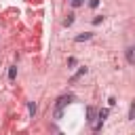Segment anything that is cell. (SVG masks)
I'll use <instances>...</instances> for the list:
<instances>
[{
    "mask_svg": "<svg viewBox=\"0 0 135 135\" xmlns=\"http://www.w3.org/2000/svg\"><path fill=\"white\" fill-rule=\"evenodd\" d=\"M72 101H74V95H61V97L57 99V105H55V118H61L63 108H65L68 103H72Z\"/></svg>",
    "mask_w": 135,
    "mask_h": 135,
    "instance_id": "6da1fadb",
    "label": "cell"
},
{
    "mask_svg": "<svg viewBox=\"0 0 135 135\" xmlns=\"http://www.w3.org/2000/svg\"><path fill=\"white\" fill-rule=\"evenodd\" d=\"M124 59L129 65H135V46H127L124 49Z\"/></svg>",
    "mask_w": 135,
    "mask_h": 135,
    "instance_id": "7a4b0ae2",
    "label": "cell"
},
{
    "mask_svg": "<svg viewBox=\"0 0 135 135\" xmlns=\"http://www.w3.org/2000/svg\"><path fill=\"white\" fill-rule=\"evenodd\" d=\"M36 110H38V108H36V103H34V101H27V112H30V116H32V118L36 116Z\"/></svg>",
    "mask_w": 135,
    "mask_h": 135,
    "instance_id": "8992f818",
    "label": "cell"
},
{
    "mask_svg": "<svg viewBox=\"0 0 135 135\" xmlns=\"http://www.w3.org/2000/svg\"><path fill=\"white\" fill-rule=\"evenodd\" d=\"M17 78V65H11L8 68V80H15Z\"/></svg>",
    "mask_w": 135,
    "mask_h": 135,
    "instance_id": "52a82bcc",
    "label": "cell"
},
{
    "mask_svg": "<svg viewBox=\"0 0 135 135\" xmlns=\"http://www.w3.org/2000/svg\"><path fill=\"white\" fill-rule=\"evenodd\" d=\"M95 114H97V112H95V108H91V105H89V108H86V116H89L86 120H89L91 124H93V120H95Z\"/></svg>",
    "mask_w": 135,
    "mask_h": 135,
    "instance_id": "5b68a950",
    "label": "cell"
},
{
    "mask_svg": "<svg viewBox=\"0 0 135 135\" xmlns=\"http://www.w3.org/2000/svg\"><path fill=\"white\" fill-rule=\"evenodd\" d=\"M72 23H74V13H70V15L63 19V25H65V27H68V25H72Z\"/></svg>",
    "mask_w": 135,
    "mask_h": 135,
    "instance_id": "ba28073f",
    "label": "cell"
},
{
    "mask_svg": "<svg viewBox=\"0 0 135 135\" xmlns=\"http://www.w3.org/2000/svg\"><path fill=\"white\" fill-rule=\"evenodd\" d=\"M86 72H89V68H84V65H82V68H80V70H78V72H76V74H74V76L70 78V82H76V80H78L80 76H84Z\"/></svg>",
    "mask_w": 135,
    "mask_h": 135,
    "instance_id": "277c9868",
    "label": "cell"
},
{
    "mask_svg": "<svg viewBox=\"0 0 135 135\" xmlns=\"http://www.w3.org/2000/svg\"><path fill=\"white\" fill-rule=\"evenodd\" d=\"M101 21H103V17H101V15H99V17H95V19H93V25H99V23H101Z\"/></svg>",
    "mask_w": 135,
    "mask_h": 135,
    "instance_id": "7c38bea8",
    "label": "cell"
},
{
    "mask_svg": "<svg viewBox=\"0 0 135 135\" xmlns=\"http://www.w3.org/2000/svg\"><path fill=\"white\" fill-rule=\"evenodd\" d=\"M108 114H110V110H108V108H103V110H99V120L103 122V120L108 118Z\"/></svg>",
    "mask_w": 135,
    "mask_h": 135,
    "instance_id": "9c48e42d",
    "label": "cell"
},
{
    "mask_svg": "<svg viewBox=\"0 0 135 135\" xmlns=\"http://www.w3.org/2000/svg\"><path fill=\"white\" fill-rule=\"evenodd\" d=\"M89 6H91V8H97V6H99V0H91Z\"/></svg>",
    "mask_w": 135,
    "mask_h": 135,
    "instance_id": "4fadbf2b",
    "label": "cell"
},
{
    "mask_svg": "<svg viewBox=\"0 0 135 135\" xmlns=\"http://www.w3.org/2000/svg\"><path fill=\"white\" fill-rule=\"evenodd\" d=\"M70 2H72V6H74V8H78V6H82L86 0H70Z\"/></svg>",
    "mask_w": 135,
    "mask_h": 135,
    "instance_id": "8fae6325",
    "label": "cell"
},
{
    "mask_svg": "<svg viewBox=\"0 0 135 135\" xmlns=\"http://www.w3.org/2000/svg\"><path fill=\"white\" fill-rule=\"evenodd\" d=\"M129 120H135V101H131V108H129Z\"/></svg>",
    "mask_w": 135,
    "mask_h": 135,
    "instance_id": "30bf717a",
    "label": "cell"
},
{
    "mask_svg": "<svg viewBox=\"0 0 135 135\" xmlns=\"http://www.w3.org/2000/svg\"><path fill=\"white\" fill-rule=\"evenodd\" d=\"M93 38V32H84V34H78L76 38H74V42H86V40H91Z\"/></svg>",
    "mask_w": 135,
    "mask_h": 135,
    "instance_id": "3957f363",
    "label": "cell"
}]
</instances>
